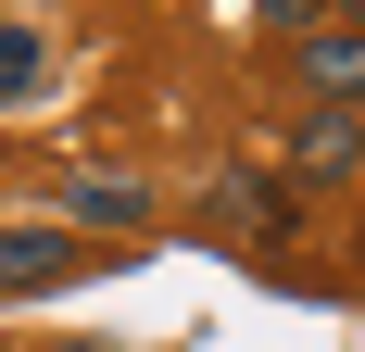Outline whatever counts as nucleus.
I'll return each mask as SVG.
<instances>
[{
  "label": "nucleus",
  "instance_id": "nucleus-7",
  "mask_svg": "<svg viewBox=\"0 0 365 352\" xmlns=\"http://www.w3.org/2000/svg\"><path fill=\"white\" fill-rule=\"evenodd\" d=\"M252 13H264V26H290V38H315V26H328V0H252Z\"/></svg>",
  "mask_w": 365,
  "mask_h": 352
},
{
  "label": "nucleus",
  "instance_id": "nucleus-2",
  "mask_svg": "<svg viewBox=\"0 0 365 352\" xmlns=\"http://www.w3.org/2000/svg\"><path fill=\"white\" fill-rule=\"evenodd\" d=\"M290 76L315 88V113H365V26H315V38H290Z\"/></svg>",
  "mask_w": 365,
  "mask_h": 352
},
{
  "label": "nucleus",
  "instance_id": "nucleus-4",
  "mask_svg": "<svg viewBox=\"0 0 365 352\" xmlns=\"http://www.w3.org/2000/svg\"><path fill=\"white\" fill-rule=\"evenodd\" d=\"M353 164H365V126H353V113H302V126H290V176H302V189H340Z\"/></svg>",
  "mask_w": 365,
  "mask_h": 352
},
{
  "label": "nucleus",
  "instance_id": "nucleus-3",
  "mask_svg": "<svg viewBox=\"0 0 365 352\" xmlns=\"http://www.w3.org/2000/svg\"><path fill=\"white\" fill-rule=\"evenodd\" d=\"M63 277H76L63 227H0V289H13V302H38V289H63Z\"/></svg>",
  "mask_w": 365,
  "mask_h": 352
},
{
  "label": "nucleus",
  "instance_id": "nucleus-5",
  "mask_svg": "<svg viewBox=\"0 0 365 352\" xmlns=\"http://www.w3.org/2000/svg\"><path fill=\"white\" fill-rule=\"evenodd\" d=\"M277 227H290L277 176H215V239H277Z\"/></svg>",
  "mask_w": 365,
  "mask_h": 352
},
{
  "label": "nucleus",
  "instance_id": "nucleus-1",
  "mask_svg": "<svg viewBox=\"0 0 365 352\" xmlns=\"http://www.w3.org/2000/svg\"><path fill=\"white\" fill-rule=\"evenodd\" d=\"M51 227H88V239H151V176H126V164H76L63 189H51Z\"/></svg>",
  "mask_w": 365,
  "mask_h": 352
},
{
  "label": "nucleus",
  "instance_id": "nucleus-6",
  "mask_svg": "<svg viewBox=\"0 0 365 352\" xmlns=\"http://www.w3.org/2000/svg\"><path fill=\"white\" fill-rule=\"evenodd\" d=\"M38 76H51V51H38L26 26H0V113H13V101H38Z\"/></svg>",
  "mask_w": 365,
  "mask_h": 352
},
{
  "label": "nucleus",
  "instance_id": "nucleus-8",
  "mask_svg": "<svg viewBox=\"0 0 365 352\" xmlns=\"http://www.w3.org/2000/svg\"><path fill=\"white\" fill-rule=\"evenodd\" d=\"M328 13H340V26H365V0H328Z\"/></svg>",
  "mask_w": 365,
  "mask_h": 352
}]
</instances>
